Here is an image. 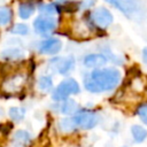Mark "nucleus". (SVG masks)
I'll use <instances>...</instances> for the list:
<instances>
[{
    "label": "nucleus",
    "mask_w": 147,
    "mask_h": 147,
    "mask_svg": "<svg viewBox=\"0 0 147 147\" xmlns=\"http://www.w3.org/2000/svg\"><path fill=\"white\" fill-rule=\"evenodd\" d=\"M78 5H79L78 7L82 9H92V8H94L95 0H82Z\"/></svg>",
    "instance_id": "5701e85b"
},
{
    "label": "nucleus",
    "mask_w": 147,
    "mask_h": 147,
    "mask_svg": "<svg viewBox=\"0 0 147 147\" xmlns=\"http://www.w3.org/2000/svg\"><path fill=\"white\" fill-rule=\"evenodd\" d=\"M26 80H28L26 74L22 72V71H17V72L8 76L7 78H5V80L1 84V90L8 94L20 93L23 90Z\"/></svg>",
    "instance_id": "20e7f679"
},
{
    "label": "nucleus",
    "mask_w": 147,
    "mask_h": 147,
    "mask_svg": "<svg viewBox=\"0 0 147 147\" xmlns=\"http://www.w3.org/2000/svg\"><path fill=\"white\" fill-rule=\"evenodd\" d=\"M108 5L119 10L130 20H137L145 14V5L142 0H105Z\"/></svg>",
    "instance_id": "f03ea898"
},
{
    "label": "nucleus",
    "mask_w": 147,
    "mask_h": 147,
    "mask_svg": "<svg viewBox=\"0 0 147 147\" xmlns=\"http://www.w3.org/2000/svg\"><path fill=\"white\" fill-rule=\"evenodd\" d=\"M51 86H52V78H51V77H48V76H42V77L39 78V80H38V87H39L40 90L46 91V90H49Z\"/></svg>",
    "instance_id": "412c9836"
},
{
    "label": "nucleus",
    "mask_w": 147,
    "mask_h": 147,
    "mask_svg": "<svg viewBox=\"0 0 147 147\" xmlns=\"http://www.w3.org/2000/svg\"><path fill=\"white\" fill-rule=\"evenodd\" d=\"M59 3H62V2H64V1H69V0H56Z\"/></svg>",
    "instance_id": "393cba45"
},
{
    "label": "nucleus",
    "mask_w": 147,
    "mask_h": 147,
    "mask_svg": "<svg viewBox=\"0 0 147 147\" xmlns=\"http://www.w3.org/2000/svg\"><path fill=\"white\" fill-rule=\"evenodd\" d=\"M121 80V72L115 68L94 69L85 79V88L92 93L110 91L117 86Z\"/></svg>",
    "instance_id": "f257e3e1"
},
{
    "label": "nucleus",
    "mask_w": 147,
    "mask_h": 147,
    "mask_svg": "<svg viewBox=\"0 0 147 147\" xmlns=\"http://www.w3.org/2000/svg\"><path fill=\"white\" fill-rule=\"evenodd\" d=\"M23 56H24L23 51H21L20 48H16V47H10V48L3 49L0 53V57L3 60H7V61H17V60L23 59Z\"/></svg>",
    "instance_id": "4468645a"
},
{
    "label": "nucleus",
    "mask_w": 147,
    "mask_h": 147,
    "mask_svg": "<svg viewBox=\"0 0 147 147\" xmlns=\"http://www.w3.org/2000/svg\"><path fill=\"white\" fill-rule=\"evenodd\" d=\"M79 93V85L74 78H68L59 84V86L53 92V99L56 101H61L67 99L71 94Z\"/></svg>",
    "instance_id": "423d86ee"
},
{
    "label": "nucleus",
    "mask_w": 147,
    "mask_h": 147,
    "mask_svg": "<svg viewBox=\"0 0 147 147\" xmlns=\"http://www.w3.org/2000/svg\"><path fill=\"white\" fill-rule=\"evenodd\" d=\"M123 147H126V146H123Z\"/></svg>",
    "instance_id": "a878e982"
},
{
    "label": "nucleus",
    "mask_w": 147,
    "mask_h": 147,
    "mask_svg": "<svg viewBox=\"0 0 147 147\" xmlns=\"http://www.w3.org/2000/svg\"><path fill=\"white\" fill-rule=\"evenodd\" d=\"M37 9V5L33 0H22L17 6V14L20 18L28 20L34 14Z\"/></svg>",
    "instance_id": "9d476101"
},
{
    "label": "nucleus",
    "mask_w": 147,
    "mask_h": 147,
    "mask_svg": "<svg viewBox=\"0 0 147 147\" xmlns=\"http://www.w3.org/2000/svg\"><path fill=\"white\" fill-rule=\"evenodd\" d=\"M137 114L141 118V121L147 125V103H142L137 108Z\"/></svg>",
    "instance_id": "4be33fe9"
},
{
    "label": "nucleus",
    "mask_w": 147,
    "mask_h": 147,
    "mask_svg": "<svg viewBox=\"0 0 147 147\" xmlns=\"http://www.w3.org/2000/svg\"><path fill=\"white\" fill-rule=\"evenodd\" d=\"M57 28V20L55 16L40 15L37 16L33 21V30L36 33L42 37L51 36Z\"/></svg>",
    "instance_id": "39448f33"
},
{
    "label": "nucleus",
    "mask_w": 147,
    "mask_h": 147,
    "mask_svg": "<svg viewBox=\"0 0 147 147\" xmlns=\"http://www.w3.org/2000/svg\"><path fill=\"white\" fill-rule=\"evenodd\" d=\"M59 127H60V130L62 132H72L75 130H77L76 126H75V123L72 121V117L61 119L59 122Z\"/></svg>",
    "instance_id": "a211bd4d"
},
{
    "label": "nucleus",
    "mask_w": 147,
    "mask_h": 147,
    "mask_svg": "<svg viewBox=\"0 0 147 147\" xmlns=\"http://www.w3.org/2000/svg\"><path fill=\"white\" fill-rule=\"evenodd\" d=\"M131 133L136 142H142L147 138V130L140 125H133L131 127Z\"/></svg>",
    "instance_id": "f3484780"
},
{
    "label": "nucleus",
    "mask_w": 147,
    "mask_h": 147,
    "mask_svg": "<svg viewBox=\"0 0 147 147\" xmlns=\"http://www.w3.org/2000/svg\"><path fill=\"white\" fill-rule=\"evenodd\" d=\"M13 20V10L8 6H0V25H8Z\"/></svg>",
    "instance_id": "dca6fc26"
},
{
    "label": "nucleus",
    "mask_w": 147,
    "mask_h": 147,
    "mask_svg": "<svg viewBox=\"0 0 147 147\" xmlns=\"http://www.w3.org/2000/svg\"><path fill=\"white\" fill-rule=\"evenodd\" d=\"M38 11L40 15L46 16H56L61 13V5L59 2H48V3H41L38 7Z\"/></svg>",
    "instance_id": "ddd939ff"
},
{
    "label": "nucleus",
    "mask_w": 147,
    "mask_h": 147,
    "mask_svg": "<svg viewBox=\"0 0 147 147\" xmlns=\"http://www.w3.org/2000/svg\"><path fill=\"white\" fill-rule=\"evenodd\" d=\"M57 109L62 114H69L70 115V114H74L78 109V106L74 100H65V101L61 100L59 106H57Z\"/></svg>",
    "instance_id": "2eb2a0df"
},
{
    "label": "nucleus",
    "mask_w": 147,
    "mask_h": 147,
    "mask_svg": "<svg viewBox=\"0 0 147 147\" xmlns=\"http://www.w3.org/2000/svg\"><path fill=\"white\" fill-rule=\"evenodd\" d=\"M142 59H144V62L147 64V47H145L142 51Z\"/></svg>",
    "instance_id": "b1692460"
},
{
    "label": "nucleus",
    "mask_w": 147,
    "mask_h": 147,
    "mask_svg": "<svg viewBox=\"0 0 147 147\" xmlns=\"http://www.w3.org/2000/svg\"><path fill=\"white\" fill-rule=\"evenodd\" d=\"M30 142H31V134L25 130L16 131L11 139L13 147H28Z\"/></svg>",
    "instance_id": "f8f14e48"
},
{
    "label": "nucleus",
    "mask_w": 147,
    "mask_h": 147,
    "mask_svg": "<svg viewBox=\"0 0 147 147\" xmlns=\"http://www.w3.org/2000/svg\"><path fill=\"white\" fill-rule=\"evenodd\" d=\"M10 32L13 34H18V36H26L30 32V28L25 23H16L11 26Z\"/></svg>",
    "instance_id": "6ab92c4d"
},
{
    "label": "nucleus",
    "mask_w": 147,
    "mask_h": 147,
    "mask_svg": "<svg viewBox=\"0 0 147 147\" xmlns=\"http://www.w3.org/2000/svg\"><path fill=\"white\" fill-rule=\"evenodd\" d=\"M49 63H51L52 68L55 71H57L61 75H65L67 72H69L70 70H72V68L75 67V59H74V56L55 57Z\"/></svg>",
    "instance_id": "1a4fd4ad"
},
{
    "label": "nucleus",
    "mask_w": 147,
    "mask_h": 147,
    "mask_svg": "<svg viewBox=\"0 0 147 147\" xmlns=\"http://www.w3.org/2000/svg\"><path fill=\"white\" fill-rule=\"evenodd\" d=\"M25 115V109L24 108H20V107H11L9 109V116L13 121L15 122H20L23 119Z\"/></svg>",
    "instance_id": "aec40b11"
},
{
    "label": "nucleus",
    "mask_w": 147,
    "mask_h": 147,
    "mask_svg": "<svg viewBox=\"0 0 147 147\" xmlns=\"http://www.w3.org/2000/svg\"><path fill=\"white\" fill-rule=\"evenodd\" d=\"M62 48V41L59 38H53V37H48L45 40L39 42V52L41 54H46V55H55L57 54Z\"/></svg>",
    "instance_id": "6e6552de"
},
{
    "label": "nucleus",
    "mask_w": 147,
    "mask_h": 147,
    "mask_svg": "<svg viewBox=\"0 0 147 147\" xmlns=\"http://www.w3.org/2000/svg\"><path fill=\"white\" fill-rule=\"evenodd\" d=\"M114 22L111 11L105 6L94 7L87 15V23L91 28L105 30L109 28Z\"/></svg>",
    "instance_id": "7ed1b4c3"
},
{
    "label": "nucleus",
    "mask_w": 147,
    "mask_h": 147,
    "mask_svg": "<svg viewBox=\"0 0 147 147\" xmlns=\"http://www.w3.org/2000/svg\"><path fill=\"white\" fill-rule=\"evenodd\" d=\"M83 63L86 68H92V69H98L103 67L107 63V56H105L103 54H96V53H92V54H87L84 60Z\"/></svg>",
    "instance_id": "9b49d317"
},
{
    "label": "nucleus",
    "mask_w": 147,
    "mask_h": 147,
    "mask_svg": "<svg viewBox=\"0 0 147 147\" xmlns=\"http://www.w3.org/2000/svg\"><path fill=\"white\" fill-rule=\"evenodd\" d=\"M72 121L75 123L76 129H82V130H90L93 129L98 124V116L93 111H79L72 117Z\"/></svg>",
    "instance_id": "0eeeda50"
}]
</instances>
